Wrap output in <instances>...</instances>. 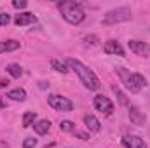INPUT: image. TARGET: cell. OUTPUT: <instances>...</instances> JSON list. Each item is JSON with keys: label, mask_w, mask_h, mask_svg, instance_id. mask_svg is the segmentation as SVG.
<instances>
[{"label": "cell", "mask_w": 150, "mask_h": 148, "mask_svg": "<svg viewBox=\"0 0 150 148\" xmlns=\"http://www.w3.org/2000/svg\"><path fill=\"white\" fill-rule=\"evenodd\" d=\"M65 63H67V66H68L72 72H75V73L79 75V78H80V82L84 84V87H86V89H89V91H98V89L101 87L100 78L96 77V73H94L91 68H87L86 65H82L79 59L67 58V59H65Z\"/></svg>", "instance_id": "obj_1"}, {"label": "cell", "mask_w": 150, "mask_h": 148, "mask_svg": "<svg viewBox=\"0 0 150 148\" xmlns=\"http://www.w3.org/2000/svg\"><path fill=\"white\" fill-rule=\"evenodd\" d=\"M58 9H59L63 19H65L68 25L77 26V25H80V23L86 19V12H84V9L80 7L79 2H74V0H63V2L58 4Z\"/></svg>", "instance_id": "obj_2"}, {"label": "cell", "mask_w": 150, "mask_h": 148, "mask_svg": "<svg viewBox=\"0 0 150 148\" xmlns=\"http://www.w3.org/2000/svg\"><path fill=\"white\" fill-rule=\"evenodd\" d=\"M117 75L120 77V82L124 84V87H126L129 92H140V91L147 85V80H145L143 75L131 73V72L126 70V68H117Z\"/></svg>", "instance_id": "obj_3"}, {"label": "cell", "mask_w": 150, "mask_h": 148, "mask_svg": "<svg viewBox=\"0 0 150 148\" xmlns=\"http://www.w3.org/2000/svg\"><path fill=\"white\" fill-rule=\"evenodd\" d=\"M133 18V12L131 9L127 7H117V9H112L105 14L103 18V25H117V23H124V21H129Z\"/></svg>", "instance_id": "obj_4"}, {"label": "cell", "mask_w": 150, "mask_h": 148, "mask_svg": "<svg viewBox=\"0 0 150 148\" xmlns=\"http://www.w3.org/2000/svg\"><path fill=\"white\" fill-rule=\"evenodd\" d=\"M47 103L58 111H72L74 110V103L72 99L61 96V94H49L47 96Z\"/></svg>", "instance_id": "obj_5"}, {"label": "cell", "mask_w": 150, "mask_h": 148, "mask_svg": "<svg viewBox=\"0 0 150 148\" xmlns=\"http://www.w3.org/2000/svg\"><path fill=\"white\" fill-rule=\"evenodd\" d=\"M94 108L98 111H101V113H105V115H112L113 113V103L110 101V98H107V96H103V94H98V96H94Z\"/></svg>", "instance_id": "obj_6"}, {"label": "cell", "mask_w": 150, "mask_h": 148, "mask_svg": "<svg viewBox=\"0 0 150 148\" xmlns=\"http://www.w3.org/2000/svg\"><path fill=\"white\" fill-rule=\"evenodd\" d=\"M127 47L131 49V52L138 54V56H147L150 54V45L142 42V40H129L127 42Z\"/></svg>", "instance_id": "obj_7"}, {"label": "cell", "mask_w": 150, "mask_h": 148, "mask_svg": "<svg viewBox=\"0 0 150 148\" xmlns=\"http://www.w3.org/2000/svg\"><path fill=\"white\" fill-rule=\"evenodd\" d=\"M35 21H37V18H35V14H32V12H19V14H16V18H14V25H16V26L33 25Z\"/></svg>", "instance_id": "obj_8"}, {"label": "cell", "mask_w": 150, "mask_h": 148, "mask_svg": "<svg viewBox=\"0 0 150 148\" xmlns=\"http://www.w3.org/2000/svg\"><path fill=\"white\" fill-rule=\"evenodd\" d=\"M103 51L107 54H115V56H124V47L117 40H107L103 45Z\"/></svg>", "instance_id": "obj_9"}, {"label": "cell", "mask_w": 150, "mask_h": 148, "mask_svg": "<svg viewBox=\"0 0 150 148\" xmlns=\"http://www.w3.org/2000/svg\"><path fill=\"white\" fill-rule=\"evenodd\" d=\"M122 145H124L126 148H147L145 141H143L140 136H136V134L126 136V138L122 140Z\"/></svg>", "instance_id": "obj_10"}, {"label": "cell", "mask_w": 150, "mask_h": 148, "mask_svg": "<svg viewBox=\"0 0 150 148\" xmlns=\"http://www.w3.org/2000/svg\"><path fill=\"white\" fill-rule=\"evenodd\" d=\"M84 124H86V127H87L89 132H98V131L101 129L100 120H98L94 115H91V113H87V115L84 117Z\"/></svg>", "instance_id": "obj_11"}, {"label": "cell", "mask_w": 150, "mask_h": 148, "mask_svg": "<svg viewBox=\"0 0 150 148\" xmlns=\"http://www.w3.org/2000/svg\"><path fill=\"white\" fill-rule=\"evenodd\" d=\"M129 120L134 125H143L145 124V115L138 110L136 106H129Z\"/></svg>", "instance_id": "obj_12"}, {"label": "cell", "mask_w": 150, "mask_h": 148, "mask_svg": "<svg viewBox=\"0 0 150 148\" xmlns=\"http://www.w3.org/2000/svg\"><path fill=\"white\" fill-rule=\"evenodd\" d=\"M16 49H19V42L18 40H0V54L2 52H12V51H16Z\"/></svg>", "instance_id": "obj_13"}, {"label": "cell", "mask_w": 150, "mask_h": 148, "mask_svg": "<svg viewBox=\"0 0 150 148\" xmlns=\"http://www.w3.org/2000/svg\"><path fill=\"white\" fill-rule=\"evenodd\" d=\"M49 129H51V122L47 120V118H42V120H37L35 124H33V131L37 132V134H47L49 132Z\"/></svg>", "instance_id": "obj_14"}, {"label": "cell", "mask_w": 150, "mask_h": 148, "mask_svg": "<svg viewBox=\"0 0 150 148\" xmlns=\"http://www.w3.org/2000/svg\"><path fill=\"white\" fill-rule=\"evenodd\" d=\"M7 98H11V99H14V101H25V99H26V91L21 89V87L12 89V91L7 92Z\"/></svg>", "instance_id": "obj_15"}, {"label": "cell", "mask_w": 150, "mask_h": 148, "mask_svg": "<svg viewBox=\"0 0 150 148\" xmlns=\"http://www.w3.org/2000/svg\"><path fill=\"white\" fill-rule=\"evenodd\" d=\"M51 66H52L56 72H59V73H68V72H70V68L67 66V63H65V61H59V59H52V61H51Z\"/></svg>", "instance_id": "obj_16"}, {"label": "cell", "mask_w": 150, "mask_h": 148, "mask_svg": "<svg viewBox=\"0 0 150 148\" xmlns=\"http://www.w3.org/2000/svg\"><path fill=\"white\" fill-rule=\"evenodd\" d=\"M35 118H37L35 111H25V115H23V127H32Z\"/></svg>", "instance_id": "obj_17"}, {"label": "cell", "mask_w": 150, "mask_h": 148, "mask_svg": "<svg viewBox=\"0 0 150 148\" xmlns=\"http://www.w3.org/2000/svg\"><path fill=\"white\" fill-rule=\"evenodd\" d=\"M5 70H7V73L11 75L12 78H19V77L23 75V68H21L19 65H14V63H12V65H9Z\"/></svg>", "instance_id": "obj_18"}, {"label": "cell", "mask_w": 150, "mask_h": 148, "mask_svg": "<svg viewBox=\"0 0 150 148\" xmlns=\"http://www.w3.org/2000/svg\"><path fill=\"white\" fill-rule=\"evenodd\" d=\"M59 129H61L63 132H74L75 124L72 120H61V122H59Z\"/></svg>", "instance_id": "obj_19"}, {"label": "cell", "mask_w": 150, "mask_h": 148, "mask_svg": "<svg viewBox=\"0 0 150 148\" xmlns=\"http://www.w3.org/2000/svg\"><path fill=\"white\" fill-rule=\"evenodd\" d=\"M37 147V140L35 138H25L23 140V148H35Z\"/></svg>", "instance_id": "obj_20"}, {"label": "cell", "mask_w": 150, "mask_h": 148, "mask_svg": "<svg viewBox=\"0 0 150 148\" xmlns=\"http://www.w3.org/2000/svg\"><path fill=\"white\" fill-rule=\"evenodd\" d=\"M11 23V16L7 12H0V26H5Z\"/></svg>", "instance_id": "obj_21"}, {"label": "cell", "mask_w": 150, "mask_h": 148, "mask_svg": "<svg viewBox=\"0 0 150 148\" xmlns=\"http://www.w3.org/2000/svg\"><path fill=\"white\" fill-rule=\"evenodd\" d=\"M113 92L117 94V98H119V101H120L122 105H127V99H126V96H124V94L120 92V89H117V87L113 85Z\"/></svg>", "instance_id": "obj_22"}, {"label": "cell", "mask_w": 150, "mask_h": 148, "mask_svg": "<svg viewBox=\"0 0 150 148\" xmlns=\"http://www.w3.org/2000/svg\"><path fill=\"white\" fill-rule=\"evenodd\" d=\"M26 5H28L26 0H14L12 2V7H16V9H25Z\"/></svg>", "instance_id": "obj_23"}, {"label": "cell", "mask_w": 150, "mask_h": 148, "mask_svg": "<svg viewBox=\"0 0 150 148\" xmlns=\"http://www.w3.org/2000/svg\"><path fill=\"white\" fill-rule=\"evenodd\" d=\"M74 134L79 140H89V134L87 132H80V131H74Z\"/></svg>", "instance_id": "obj_24"}, {"label": "cell", "mask_w": 150, "mask_h": 148, "mask_svg": "<svg viewBox=\"0 0 150 148\" xmlns=\"http://www.w3.org/2000/svg\"><path fill=\"white\" fill-rule=\"evenodd\" d=\"M94 40H96V37H86V42L87 44H96Z\"/></svg>", "instance_id": "obj_25"}, {"label": "cell", "mask_w": 150, "mask_h": 148, "mask_svg": "<svg viewBox=\"0 0 150 148\" xmlns=\"http://www.w3.org/2000/svg\"><path fill=\"white\" fill-rule=\"evenodd\" d=\"M7 84H9L7 80H0V87H7Z\"/></svg>", "instance_id": "obj_26"}, {"label": "cell", "mask_w": 150, "mask_h": 148, "mask_svg": "<svg viewBox=\"0 0 150 148\" xmlns=\"http://www.w3.org/2000/svg\"><path fill=\"white\" fill-rule=\"evenodd\" d=\"M45 87H49V84H45V82H40V89H45Z\"/></svg>", "instance_id": "obj_27"}, {"label": "cell", "mask_w": 150, "mask_h": 148, "mask_svg": "<svg viewBox=\"0 0 150 148\" xmlns=\"http://www.w3.org/2000/svg\"><path fill=\"white\" fill-rule=\"evenodd\" d=\"M4 106H5V103H4V98L0 96V108H4Z\"/></svg>", "instance_id": "obj_28"}]
</instances>
